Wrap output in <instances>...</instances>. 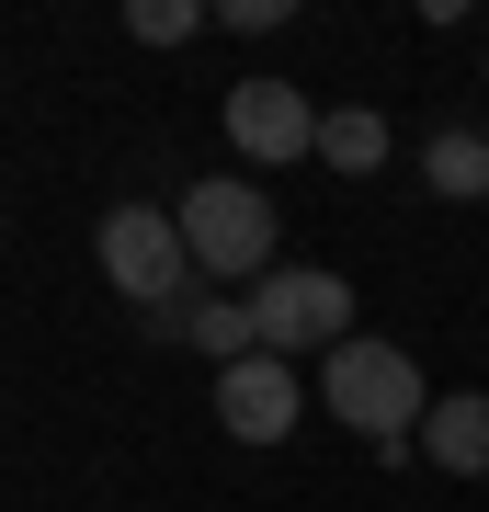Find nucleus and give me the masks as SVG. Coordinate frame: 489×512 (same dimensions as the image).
<instances>
[{"mask_svg":"<svg viewBox=\"0 0 489 512\" xmlns=\"http://www.w3.org/2000/svg\"><path fill=\"white\" fill-rule=\"evenodd\" d=\"M251 330H262V353H285V365L296 353H342L353 342V285L319 274V262L308 274H262L251 285Z\"/></svg>","mask_w":489,"mask_h":512,"instance_id":"nucleus-4","label":"nucleus"},{"mask_svg":"<svg viewBox=\"0 0 489 512\" xmlns=\"http://www.w3.org/2000/svg\"><path fill=\"white\" fill-rule=\"evenodd\" d=\"M217 421L239 444H285L296 433V365L285 353H239V365H217Z\"/></svg>","mask_w":489,"mask_h":512,"instance_id":"nucleus-6","label":"nucleus"},{"mask_svg":"<svg viewBox=\"0 0 489 512\" xmlns=\"http://www.w3.org/2000/svg\"><path fill=\"white\" fill-rule=\"evenodd\" d=\"M182 342H194L205 365H239V353H262V330H251V296H205V308H182Z\"/></svg>","mask_w":489,"mask_h":512,"instance_id":"nucleus-8","label":"nucleus"},{"mask_svg":"<svg viewBox=\"0 0 489 512\" xmlns=\"http://www.w3.org/2000/svg\"><path fill=\"white\" fill-rule=\"evenodd\" d=\"M319 160H330V171H376V160H387V114H364V103L319 114Z\"/></svg>","mask_w":489,"mask_h":512,"instance_id":"nucleus-9","label":"nucleus"},{"mask_svg":"<svg viewBox=\"0 0 489 512\" xmlns=\"http://www.w3.org/2000/svg\"><path fill=\"white\" fill-rule=\"evenodd\" d=\"M228 148L239 160H308L319 148V114H308V92H296V80H239L228 92Z\"/></svg>","mask_w":489,"mask_h":512,"instance_id":"nucleus-5","label":"nucleus"},{"mask_svg":"<svg viewBox=\"0 0 489 512\" xmlns=\"http://www.w3.org/2000/svg\"><path fill=\"white\" fill-rule=\"evenodd\" d=\"M421 456L455 467V478H489V387H455V399H433V421H421Z\"/></svg>","mask_w":489,"mask_h":512,"instance_id":"nucleus-7","label":"nucleus"},{"mask_svg":"<svg viewBox=\"0 0 489 512\" xmlns=\"http://www.w3.org/2000/svg\"><path fill=\"white\" fill-rule=\"evenodd\" d=\"M103 274L126 285V308L148 330H171L182 319V285H194V251H182V228L160 217V205H114V217H103Z\"/></svg>","mask_w":489,"mask_h":512,"instance_id":"nucleus-2","label":"nucleus"},{"mask_svg":"<svg viewBox=\"0 0 489 512\" xmlns=\"http://www.w3.org/2000/svg\"><path fill=\"white\" fill-rule=\"evenodd\" d=\"M421 183H433V194H489V148L467 126H444L433 148H421Z\"/></svg>","mask_w":489,"mask_h":512,"instance_id":"nucleus-10","label":"nucleus"},{"mask_svg":"<svg viewBox=\"0 0 489 512\" xmlns=\"http://www.w3.org/2000/svg\"><path fill=\"white\" fill-rule=\"evenodd\" d=\"M217 23H228V35H273V23H285V0H228Z\"/></svg>","mask_w":489,"mask_h":512,"instance_id":"nucleus-12","label":"nucleus"},{"mask_svg":"<svg viewBox=\"0 0 489 512\" xmlns=\"http://www.w3.org/2000/svg\"><path fill=\"white\" fill-rule=\"evenodd\" d=\"M171 228L194 251V274H251L262 285V262H273V194L262 183H194L171 205Z\"/></svg>","mask_w":489,"mask_h":512,"instance_id":"nucleus-3","label":"nucleus"},{"mask_svg":"<svg viewBox=\"0 0 489 512\" xmlns=\"http://www.w3.org/2000/svg\"><path fill=\"white\" fill-rule=\"evenodd\" d=\"M319 399H330V421H353L364 444H410L421 421H433V387H421V365L399 342H353L342 353H319Z\"/></svg>","mask_w":489,"mask_h":512,"instance_id":"nucleus-1","label":"nucleus"},{"mask_svg":"<svg viewBox=\"0 0 489 512\" xmlns=\"http://www.w3.org/2000/svg\"><path fill=\"white\" fill-rule=\"evenodd\" d=\"M126 35L137 46H182V35H205V12L194 0H126Z\"/></svg>","mask_w":489,"mask_h":512,"instance_id":"nucleus-11","label":"nucleus"}]
</instances>
